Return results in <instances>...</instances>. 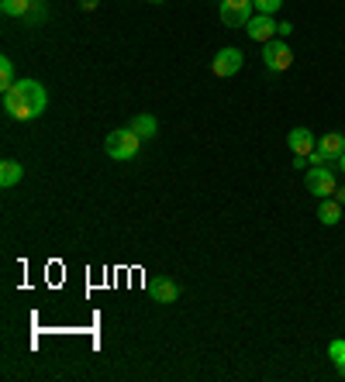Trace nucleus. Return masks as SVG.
<instances>
[{
	"label": "nucleus",
	"mask_w": 345,
	"mask_h": 382,
	"mask_svg": "<svg viewBox=\"0 0 345 382\" xmlns=\"http://www.w3.org/2000/svg\"><path fill=\"white\" fill-rule=\"evenodd\" d=\"M49 107V93L38 79H18L11 90H4V110L14 121H35Z\"/></svg>",
	"instance_id": "1"
},
{
	"label": "nucleus",
	"mask_w": 345,
	"mask_h": 382,
	"mask_svg": "<svg viewBox=\"0 0 345 382\" xmlns=\"http://www.w3.org/2000/svg\"><path fill=\"white\" fill-rule=\"evenodd\" d=\"M138 149H142V138L135 134L132 127H118V131H111V134L104 138V152L111 155V158H118V162L135 158Z\"/></svg>",
	"instance_id": "2"
},
{
	"label": "nucleus",
	"mask_w": 345,
	"mask_h": 382,
	"mask_svg": "<svg viewBox=\"0 0 345 382\" xmlns=\"http://www.w3.org/2000/svg\"><path fill=\"white\" fill-rule=\"evenodd\" d=\"M256 4L252 0H221L217 4V18H221V25H228V28H245L256 14Z\"/></svg>",
	"instance_id": "3"
},
{
	"label": "nucleus",
	"mask_w": 345,
	"mask_h": 382,
	"mask_svg": "<svg viewBox=\"0 0 345 382\" xmlns=\"http://www.w3.org/2000/svg\"><path fill=\"white\" fill-rule=\"evenodd\" d=\"M263 66L269 69V73H283V69H290L293 66V49L283 42V38L266 42L263 45Z\"/></svg>",
	"instance_id": "4"
},
{
	"label": "nucleus",
	"mask_w": 345,
	"mask_h": 382,
	"mask_svg": "<svg viewBox=\"0 0 345 382\" xmlns=\"http://www.w3.org/2000/svg\"><path fill=\"white\" fill-rule=\"evenodd\" d=\"M304 186H307V193H315L318 200H324V197H335V173L328 169V166H311L307 169V176H304Z\"/></svg>",
	"instance_id": "5"
},
{
	"label": "nucleus",
	"mask_w": 345,
	"mask_h": 382,
	"mask_svg": "<svg viewBox=\"0 0 345 382\" xmlns=\"http://www.w3.org/2000/svg\"><path fill=\"white\" fill-rule=\"evenodd\" d=\"M242 66H245V52L242 49H221L217 55H214L211 73L217 79H228V76H235V73H242Z\"/></svg>",
	"instance_id": "6"
},
{
	"label": "nucleus",
	"mask_w": 345,
	"mask_h": 382,
	"mask_svg": "<svg viewBox=\"0 0 345 382\" xmlns=\"http://www.w3.org/2000/svg\"><path fill=\"white\" fill-rule=\"evenodd\" d=\"M245 31H249L252 42L266 45V42H273V35H276V21H273V14H256V18L245 25Z\"/></svg>",
	"instance_id": "7"
},
{
	"label": "nucleus",
	"mask_w": 345,
	"mask_h": 382,
	"mask_svg": "<svg viewBox=\"0 0 345 382\" xmlns=\"http://www.w3.org/2000/svg\"><path fill=\"white\" fill-rule=\"evenodd\" d=\"M287 145H290L293 155H311L318 149V141H315V134L307 127H293L290 134H287Z\"/></svg>",
	"instance_id": "8"
},
{
	"label": "nucleus",
	"mask_w": 345,
	"mask_h": 382,
	"mask_svg": "<svg viewBox=\"0 0 345 382\" xmlns=\"http://www.w3.org/2000/svg\"><path fill=\"white\" fill-rule=\"evenodd\" d=\"M149 296H152V300H159V303H176L180 286H176L173 279H166V276H159V279L149 282Z\"/></svg>",
	"instance_id": "9"
},
{
	"label": "nucleus",
	"mask_w": 345,
	"mask_h": 382,
	"mask_svg": "<svg viewBox=\"0 0 345 382\" xmlns=\"http://www.w3.org/2000/svg\"><path fill=\"white\" fill-rule=\"evenodd\" d=\"M21 179H25V166H21L18 158H4V162H0V186H4V190L18 186Z\"/></svg>",
	"instance_id": "10"
},
{
	"label": "nucleus",
	"mask_w": 345,
	"mask_h": 382,
	"mask_svg": "<svg viewBox=\"0 0 345 382\" xmlns=\"http://www.w3.org/2000/svg\"><path fill=\"white\" fill-rule=\"evenodd\" d=\"M318 152L332 162V158H339V155L345 152V134H339V131H332V134H324L318 141Z\"/></svg>",
	"instance_id": "11"
},
{
	"label": "nucleus",
	"mask_w": 345,
	"mask_h": 382,
	"mask_svg": "<svg viewBox=\"0 0 345 382\" xmlns=\"http://www.w3.org/2000/svg\"><path fill=\"white\" fill-rule=\"evenodd\" d=\"M135 131V134H138V138H142V141H145V138H156V134H159V125H156V117H152V114H135L132 117V125H128Z\"/></svg>",
	"instance_id": "12"
},
{
	"label": "nucleus",
	"mask_w": 345,
	"mask_h": 382,
	"mask_svg": "<svg viewBox=\"0 0 345 382\" xmlns=\"http://www.w3.org/2000/svg\"><path fill=\"white\" fill-rule=\"evenodd\" d=\"M318 221H324L328 228H332V224H339V221H342V204H339L335 197H324L321 207H318Z\"/></svg>",
	"instance_id": "13"
},
{
	"label": "nucleus",
	"mask_w": 345,
	"mask_h": 382,
	"mask_svg": "<svg viewBox=\"0 0 345 382\" xmlns=\"http://www.w3.org/2000/svg\"><path fill=\"white\" fill-rule=\"evenodd\" d=\"M31 7H35V0H0V11L7 18H21V21L31 14Z\"/></svg>",
	"instance_id": "14"
},
{
	"label": "nucleus",
	"mask_w": 345,
	"mask_h": 382,
	"mask_svg": "<svg viewBox=\"0 0 345 382\" xmlns=\"http://www.w3.org/2000/svg\"><path fill=\"white\" fill-rule=\"evenodd\" d=\"M14 83H18V76H14V62L4 55V59H0V90H11Z\"/></svg>",
	"instance_id": "15"
},
{
	"label": "nucleus",
	"mask_w": 345,
	"mask_h": 382,
	"mask_svg": "<svg viewBox=\"0 0 345 382\" xmlns=\"http://www.w3.org/2000/svg\"><path fill=\"white\" fill-rule=\"evenodd\" d=\"M328 358H332L339 369H345V337H335V341L328 345Z\"/></svg>",
	"instance_id": "16"
},
{
	"label": "nucleus",
	"mask_w": 345,
	"mask_h": 382,
	"mask_svg": "<svg viewBox=\"0 0 345 382\" xmlns=\"http://www.w3.org/2000/svg\"><path fill=\"white\" fill-rule=\"evenodd\" d=\"M252 4H256L259 14H276V11L283 7V0H252Z\"/></svg>",
	"instance_id": "17"
},
{
	"label": "nucleus",
	"mask_w": 345,
	"mask_h": 382,
	"mask_svg": "<svg viewBox=\"0 0 345 382\" xmlns=\"http://www.w3.org/2000/svg\"><path fill=\"white\" fill-rule=\"evenodd\" d=\"M42 18H45V4H42V0H35V7H31L28 21H42Z\"/></svg>",
	"instance_id": "18"
},
{
	"label": "nucleus",
	"mask_w": 345,
	"mask_h": 382,
	"mask_svg": "<svg viewBox=\"0 0 345 382\" xmlns=\"http://www.w3.org/2000/svg\"><path fill=\"white\" fill-rule=\"evenodd\" d=\"M307 166H328V158H324V155H321L318 149H315V152L307 155Z\"/></svg>",
	"instance_id": "19"
},
{
	"label": "nucleus",
	"mask_w": 345,
	"mask_h": 382,
	"mask_svg": "<svg viewBox=\"0 0 345 382\" xmlns=\"http://www.w3.org/2000/svg\"><path fill=\"white\" fill-rule=\"evenodd\" d=\"M290 31H293V25H290V21H280V25H276V35H280V38H287Z\"/></svg>",
	"instance_id": "20"
},
{
	"label": "nucleus",
	"mask_w": 345,
	"mask_h": 382,
	"mask_svg": "<svg viewBox=\"0 0 345 382\" xmlns=\"http://www.w3.org/2000/svg\"><path fill=\"white\" fill-rule=\"evenodd\" d=\"M80 4H83V11H94V7H97L101 0H80Z\"/></svg>",
	"instance_id": "21"
},
{
	"label": "nucleus",
	"mask_w": 345,
	"mask_h": 382,
	"mask_svg": "<svg viewBox=\"0 0 345 382\" xmlns=\"http://www.w3.org/2000/svg\"><path fill=\"white\" fill-rule=\"evenodd\" d=\"M335 200H339V204H345V190H335Z\"/></svg>",
	"instance_id": "22"
},
{
	"label": "nucleus",
	"mask_w": 345,
	"mask_h": 382,
	"mask_svg": "<svg viewBox=\"0 0 345 382\" xmlns=\"http://www.w3.org/2000/svg\"><path fill=\"white\" fill-rule=\"evenodd\" d=\"M339 169H342V173H345V152L339 155Z\"/></svg>",
	"instance_id": "23"
},
{
	"label": "nucleus",
	"mask_w": 345,
	"mask_h": 382,
	"mask_svg": "<svg viewBox=\"0 0 345 382\" xmlns=\"http://www.w3.org/2000/svg\"><path fill=\"white\" fill-rule=\"evenodd\" d=\"M339 376H342V379H345V369H339Z\"/></svg>",
	"instance_id": "24"
},
{
	"label": "nucleus",
	"mask_w": 345,
	"mask_h": 382,
	"mask_svg": "<svg viewBox=\"0 0 345 382\" xmlns=\"http://www.w3.org/2000/svg\"><path fill=\"white\" fill-rule=\"evenodd\" d=\"M149 4H162V0H149Z\"/></svg>",
	"instance_id": "25"
}]
</instances>
